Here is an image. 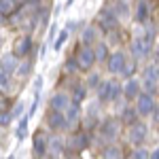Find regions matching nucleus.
Masks as SVG:
<instances>
[{"mask_svg": "<svg viewBox=\"0 0 159 159\" xmlns=\"http://www.w3.org/2000/svg\"><path fill=\"white\" fill-rule=\"evenodd\" d=\"M96 34H98L96 28H85L83 34H81V38H83V43H93V40H96Z\"/></svg>", "mask_w": 159, "mask_h": 159, "instance_id": "nucleus-22", "label": "nucleus"}, {"mask_svg": "<svg viewBox=\"0 0 159 159\" xmlns=\"http://www.w3.org/2000/svg\"><path fill=\"white\" fill-rule=\"evenodd\" d=\"M104 157H108V159L121 157V148L117 147V144H110V147H106V148H104Z\"/></svg>", "mask_w": 159, "mask_h": 159, "instance_id": "nucleus-24", "label": "nucleus"}, {"mask_svg": "<svg viewBox=\"0 0 159 159\" xmlns=\"http://www.w3.org/2000/svg\"><path fill=\"white\" fill-rule=\"evenodd\" d=\"M66 108H68V115H66V125H72V123L76 121V117H79V102H74L72 106L68 104Z\"/></svg>", "mask_w": 159, "mask_h": 159, "instance_id": "nucleus-16", "label": "nucleus"}, {"mask_svg": "<svg viewBox=\"0 0 159 159\" xmlns=\"http://www.w3.org/2000/svg\"><path fill=\"white\" fill-rule=\"evenodd\" d=\"M121 93V87L117 85L115 81H110V87H108V100H117Z\"/></svg>", "mask_w": 159, "mask_h": 159, "instance_id": "nucleus-28", "label": "nucleus"}, {"mask_svg": "<svg viewBox=\"0 0 159 159\" xmlns=\"http://www.w3.org/2000/svg\"><path fill=\"white\" fill-rule=\"evenodd\" d=\"M30 68H32V64H30V61H25V64H21V66H19V68H15V70H17V74L25 76V74L30 72Z\"/></svg>", "mask_w": 159, "mask_h": 159, "instance_id": "nucleus-31", "label": "nucleus"}, {"mask_svg": "<svg viewBox=\"0 0 159 159\" xmlns=\"http://www.w3.org/2000/svg\"><path fill=\"white\" fill-rule=\"evenodd\" d=\"M85 96H87V91H85V87H76L74 89V102H81V100H85Z\"/></svg>", "mask_w": 159, "mask_h": 159, "instance_id": "nucleus-30", "label": "nucleus"}, {"mask_svg": "<svg viewBox=\"0 0 159 159\" xmlns=\"http://www.w3.org/2000/svg\"><path fill=\"white\" fill-rule=\"evenodd\" d=\"M0 47H2V38H0Z\"/></svg>", "mask_w": 159, "mask_h": 159, "instance_id": "nucleus-40", "label": "nucleus"}, {"mask_svg": "<svg viewBox=\"0 0 159 159\" xmlns=\"http://www.w3.org/2000/svg\"><path fill=\"white\" fill-rule=\"evenodd\" d=\"M2 21H4V15H2V13H0V24H2Z\"/></svg>", "mask_w": 159, "mask_h": 159, "instance_id": "nucleus-39", "label": "nucleus"}, {"mask_svg": "<svg viewBox=\"0 0 159 159\" xmlns=\"http://www.w3.org/2000/svg\"><path fill=\"white\" fill-rule=\"evenodd\" d=\"M68 36H70V32H68V30H61L60 34H57V38H55V43H53V47L60 51L61 47H64V43L68 40Z\"/></svg>", "mask_w": 159, "mask_h": 159, "instance_id": "nucleus-23", "label": "nucleus"}, {"mask_svg": "<svg viewBox=\"0 0 159 159\" xmlns=\"http://www.w3.org/2000/svg\"><path fill=\"white\" fill-rule=\"evenodd\" d=\"M72 2H74V0H66V9H68V7H72Z\"/></svg>", "mask_w": 159, "mask_h": 159, "instance_id": "nucleus-38", "label": "nucleus"}, {"mask_svg": "<svg viewBox=\"0 0 159 159\" xmlns=\"http://www.w3.org/2000/svg\"><path fill=\"white\" fill-rule=\"evenodd\" d=\"M123 64H125V55H123L121 51L110 53V55H108V72L119 74V72H121V68H123Z\"/></svg>", "mask_w": 159, "mask_h": 159, "instance_id": "nucleus-5", "label": "nucleus"}, {"mask_svg": "<svg viewBox=\"0 0 159 159\" xmlns=\"http://www.w3.org/2000/svg\"><path fill=\"white\" fill-rule=\"evenodd\" d=\"M47 121H49V127H53V129H61V127H66V117H64V110H53V108H51Z\"/></svg>", "mask_w": 159, "mask_h": 159, "instance_id": "nucleus-7", "label": "nucleus"}, {"mask_svg": "<svg viewBox=\"0 0 159 159\" xmlns=\"http://www.w3.org/2000/svg\"><path fill=\"white\" fill-rule=\"evenodd\" d=\"M11 119H13V115H9V112H0V125H9Z\"/></svg>", "mask_w": 159, "mask_h": 159, "instance_id": "nucleus-35", "label": "nucleus"}, {"mask_svg": "<svg viewBox=\"0 0 159 159\" xmlns=\"http://www.w3.org/2000/svg\"><path fill=\"white\" fill-rule=\"evenodd\" d=\"M93 57H96V60H100V61H104L106 57H108V49H106V45H104V43H100L98 47H96V51H93Z\"/></svg>", "mask_w": 159, "mask_h": 159, "instance_id": "nucleus-21", "label": "nucleus"}, {"mask_svg": "<svg viewBox=\"0 0 159 159\" xmlns=\"http://www.w3.org/2000/svg\"><path fill=\"white\" fill-rule=\"evenodd\" d=\"M134 121H136V110L132 106H127V108L123 110V123H129L132 125Z\"/></svg>", "mask_w": 159, "mask_h": 159, "instance_id": "nucleus-26", "label": "nucleus"}, {"mask_svg": "<svg viewBox=\"0 0 159 159\" xmlns=\"http://www.w3.org/2000/svg\"><path fill=\"white\" fill-rule=\"evenodd\" d=\"M108 87H110V81L98 83V98L100 100H108Z\"/></svg>", "mask_w": 159, "mask_h": 159, "instance_id": "nucleus-25", "label": "nucleus"}, {"mask_svg": "<svg viewBox=\"0 0 159 159\" xmlns=\"http://www.w3.org/2000/svg\"><path fill=\"white\" fill-rule=\"evenodd\" d=\"M25 129H28V117H21L19 119V127H17V138L19 140L25 138Z\"/></svg>", "mask_w": 159, "mask_h": 159, "instance_id": "nucleus-27", "label": "nucleus"}, {"mask_svg": "<svg viewBox=\"0 0 159 159\" xmlns=\"http://www.w3.org/2000/svg\"><path fill=\"white\" fill-rule=\"evenodd\" d=\"M148 17V4L147 2H138V11H136V19L140 21V24H144Z\"/></svg>", "mask_w": 159, "mask_h": 159, "instance_id": "nucleus-17", "label": "nucleus"}, {"mask_svg": "<svg viewBox=\"0 0 159 159\" xmlns=\"http://www.w3.org/2000/svg\"><path fill=\"white\" fill-rule=\"evenodd\" d=\"M117 24H119V21H117L115 15H110V13H106V11L100 15V25H102L104 30H112V28H117Z\"/></svg>", "mask_w": 159, "mask_h": 159, "instance_id": "nucleus-13", "label": "nucleus"}, {"mask_svg": "<svg viewBox=\"0 0 159 159\" xmlns=\"http://www.w3.org/2000/svg\"><path fill=\"white\" fill-rule=\"evenodd\" d=\"M24 102H19V104H17V106H15V110H13V117H19V115H21V112H24Z\"/></svg>", "mask_w": 159, "mask_h": 159, "instance_id": "nucleus-36", "label": "nucleus"}, {"mask_svg": "<svg viewBox=\"0 0 159 159\" xmlns=\"http://www.w3.org/2000/svg\"><path fill=\"white\" fill-rule=\"evenodd\" d=\"M151 45H153V36H134L132 40V51H134L136 60H142V57H147L148 51H151Z\"/></svg>", "mask_w": 159, "mask_h": 159, "instance_id": "nucleus-1", "label": "nucleus"}, {"mask_svg": "<svg viewBox=\"0 0 159 159\" xmlns=\"http://www.w3.org/2000/svg\"><path fill=\"white\" fill-rule=\"evenodd\" d=\"M123 93H125V98L127 100H134L138 93H140V83L136 81V79H132L129 76V81L125 83V87H123Z\"/></svg>", "mask_w": 159, "mask_h": 159, "instance_id": "nucleus-8", "label": "nucleus"}, {"mask_svg": "<svg viewBox=\"0 0 159 159\" xmlns=\"http://www.w3.org/2000/svg\"><path fill=\"white\" fill-rule=\"evenodd\" d=\"M30 49H32V38L30 36H21V38H17V43H15L13 55H15V57H24V55L30 53Z\"/></svg>", "mask_w": 159, "mask_h": 159, "instance_id": "nucleus-6", "label": "nucleus"}, {"mask_svg": "<svg viewBox=\"0 0 159 159\" xmlns=\"http://www.w3.org/2000/svg\"><path fill=\"white\" fill-rule=\"evenodd\" d=\"M148 134V127L144 125V123H132V129H129V142L132 144H140L144 138H147Z\"/></svg>", "mask_w": 159, "mask_h": 159, "instance_id": "nucleus-4", "label": "nucleus"}, {"mask_svg": "<svg viewBox=\"0 0 159 159\" xmlns=\"http://www.w3.org/2000/svg\"><path fill=\"white\" fill-rule=\"evenodd\" d=\"M70 104V98L66 93H55L51 98V108L53 110H66V106Z\"/></svg>", "mask_w": 159, "mask_h": 159, "instance_id": "nucleus-9", "label": "nucleus"}, {"mask_svg": "<svg viewBox=\"0 0 159 159\" xmlns=\"http://www.w3.org/2000/svg\"><path fill=\"white\" fill-rule=\"evenodd\" d=\"M0 68H2V70H7L9 74L15 72V68H17V57H15L13 53H9V55H2V60H0Z\"/></svg>", "mask_w": 159, "mask_h": 159, "instance_id": "nucleus-11", "label": "nucleus"}, {"mask_svg": "<svg viewBox=\"0 0 159 159\" xmlns=\"http://www.w3.org/2000/svg\"><path fill=\"white\" fill-rule=\"evenodd\" d=\"M34 153L36 155H45L47 153V140L43 138V134L34 136Z\"/></svg>", "mask_w": 159, "mask_h": 159, "instance_id": "nucleus-14", "label": "nucleus"}, {"mask_svg": "<svg viewBox=\"0 0 159 159\" xmlns=\"http://www.w3.org/2000/svg\"><path fill=\"white\" fill-rule=\"evenodd\" d=\"M136 98H138V108H136V112H138V115H151L153 110L157 108L155 98H153L151 93H138Z\"/></svg>", "mask_w": 159, "mask_h": 159, "instance_id": "nucleus-2", "label": "nucleus"}, {"mask_svg": "<svg viewBox=\"0 0 159 159\" xmlns=\"http://www.w3.org/2000/svg\"><path fill=\"white\" fill-rule=\"evenodd\" d=\"M47 153L53 155V157H61V153H64V144H61L60 138H51V140H47Z\"/></svg>", "mask_w": 159, "mask_h": 159, "instance_id": "nucleus-10", "label": "nucleus"}, {"mask_svg": "<svg viewBox=\"0 0 159 159\" xmlns=\"http://www.w3.org/2000/svg\"><path fill=\"white\" fill-rule=\"evenodd\" d=\"M87 147V136L85 134H76L72 138V148L74 151H81V148Z\"/></svg>", "mask_w": 159, "mask_h": 159, "instance_id": "nucleus-20", "label": "nucleus"}, {"mask_svg": "<svg viewBox=\"0 0 159 159\" xmlns=\"http://www.w3.org/2000/svg\"><path fill=\"white\" fill-rule=\"evenodd\" d=\"M93 61H96V57H93V51L89 49V47H83L76 53V66L83 68V70H89L93 66Z\"/></svg>", "mask_w": 159, "mask_h": 159, "instance_id": "nucleus-3", "label": "nucleus"}, {"mask_svg": "<svg viewBox=\"0 0 159 159\" xmlns=\"http://www.w3.org/2000/svg\"><path fill=\"white\" fill-rule=\"evenodd\" d=\"M11 89V74L0 68V91H9Z\"/></svg>", "mask_w": 159, "mask_h": 159, "instance_id": "nucleus-18", "label": "nucleus"}, {"mask_svg": "<svg viewBox=\"0 0 159 159\" xmlns=\"http://www.w3.org/2000/svg\"><path fill=\"white\" fill-rule=\"evenodd\" d=\"M132 157H136V159H144V157H148V151H144V148H136Z\"/></svg>", "mask_w": 159, "mask_h": 159, "instance_id": "nucleus-34", "label": "nucleus"}, {"mask_svg": "<svg viewBox=\"0 0 159 159\" xmlns=\"http://www.w3.org/2000/svg\"><path fill=\"white\" fill-rule=\"evenodd\" d=\"M17 9V2L15 0H0V13L2 15H9Z\"/></svg>", "mask_w": 159, "mask_h": 159, "instance_id": "nucleus-19", "label": "nucleus"}, {"mask_svg": "<svg viewBox=\"0 0 159 159\" xmlns=\"http://www.w3.org/2000/svg\"><path fill=\"white\" fill-rule=\"evenodd\" d=\"M98 83H100V74H91V76H89V81H87V85L89 87H98Z\"/></svg>", "mask_w": 159, "mask_h": 159, "instance_id": "nucleus-33", "label": "nucleus"}, {"mask_svg": "<svg viewBox=\"0 0 159 159\" xmlns=\"http://www.w3.org/2000/svg\"><path fill=\"white\" fill-rule=\"evenodd\" d=\"M148 157L157 159V157H159V148H153V153H148Z\"/></svg>", "mask_w": 159, "mask_h": 159, "instance_id": "nucleus-37", "label": "nucleus"}, {"mask_svg": "<svg viewBox=\"0 0 159 159\" xmlns=\"http://www.w3.org/2000/svg\"><path fill=\"white\" fill-rule=\"evenodd\" d=\"M43 83H45L43 76H36V79H34V93H36V96H40V91H43Z\"/></svg>", "mask_w": 159, "mask_h": 159, "instance_id": "nucleus-32", "label": "nucleus"}, {"mask_svg": "<svg viewBox=\"0 0 159 159\" xmlns=\"http://www.w3.org/2000/svg\"><path fill=\"white\" fill-rule=\"evenodd\" d=\"M102 134L106 136L108 140H115L117 134H119V123L117 121H106L104 125H102Z\"/></svg>", "mask_w": 159, "mask_h": 159, "instance_id": "nucleus-12", "label": "nucleus"}, {"mask_svg": "<svg viewBox=\"0 0 159 159\" xmlns=\"http://www.w3.org/2000/svg\"><path fill=\"white\" fill-rule=\"evenodd\" d=\"M98 112H100L98 102H91V104H89V108H87V115H89V119H91V121H93V119H98Z\"/></svg>", "mask_w": 159, "mask_h": 159, "instance_id": "nucleus-29", "label": "nucleus"}, {"mask_svg": "<svg viewBox=\"0 0 159 159\" xmlns=\"http://www.w3.org/2000/svg\"><path fill=\"white\" fill-rule=\"evenodd\" d=\"M144 83H151V85H157V64L148 66L144 70Z\"/></svg>", "mask_w": 159, "mask_h": 159, "instance_id": "nucleus-15", "label": "nucleus"}]
</instances>
